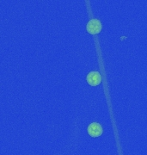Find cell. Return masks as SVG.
<instances>
[{"mask_svg":"<svg viewBox=\"0 0 147 155\" xmlns=\"http://www.w3.org/2000/svg\"><path fill=\"white\" fill-rule=\"evenodd\" d=\"M103 127L97 122H92L88 127V134L94 138L101 136L103 134Z\"/></svg>","mask_w":147,"mask_h":155,"instance_id":"obj_2","label":"cell"},{"mask_svg":"<svg viewBox=\"0 0 147 155\" xmlns=\"http://www.w3.org/2000/svg\"><path fill=\"white\" fill-rule=\"evenodd\" d=\"M86 80L90 85L96 86V85H99L102 82V77L98 72H90L87 75Z\"/></svg>","mask_w":147,"mask_h":155,"instance_id":"obj_3","label":"cell"},{"mask_svg":"<svg viewBox=\"0 0 147 155\" xmlns=\"http://www.w3.org/2000/svg\"><path fill=\"white\" fill-rule=\"evenodd\" d=\"M86 29H87L88 32L91 35L100 33L102 30V23L97 19H91L87 23Z\"/></svg>","mask_w":147,"mask_h":155,"instance_id":"obj_1","label":"cell"}]
</instances>
